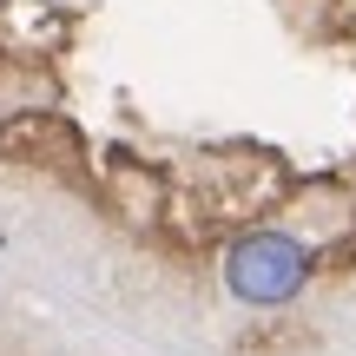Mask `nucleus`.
<instances>
[{
	"label": "nucleus",
	"mask_w": 356,
	"mask_h": 356,
	"mask_svg": "<svg viewBox=\"0 0 356 356\" xmlns=\"http://www.w3.org/2000/svg\"><path fill=\"white\" fill-rule=\"evenodd\" d=\"M310 270H317V251L291 231H244L225 251V297L244 310H284L304 297Z\"/></svg>",
	"instance_id": "f257e3e1"
}]
</instances>
